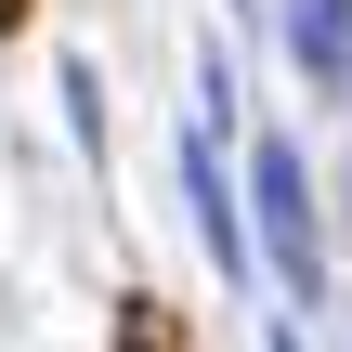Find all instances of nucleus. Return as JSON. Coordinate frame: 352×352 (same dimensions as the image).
I'll use <instances>...</instances> for the list:
<instances>
[{
    "label": "nucleus",
    "mask_w": 352,
    "mask_h": 352,
    "mask_svg": "<svg viewBox=\"0 0 352 352\" xmlns=\"http://www.w3.org/2000/svg\"><path fill=\"white\" fill-rule=\"evenodd\" d=\"M248 209H261V248H274V274L314 300V287H327V248H314V170H300L287 144H261V170H248Z\"/></svg>",
    "instance_id": "obj_1"
},
{
    "label": "nucleus",
    "mask_w": 352,
    "mask_h": 352,
    "mask_svg": "<svg viewBox=\"0 0 352 352\" xmlns=\"http://www.w3.org/2000/svg\"><path fill=\"white\" fill-rule=\"evenodd\" d=\"M183 183H196V235H209V261H222V274H248V209L222 196V131H209V118L183 131Z\"/></svg>",
    "instance_id": "obj_2"
},
{
    "label": "nucleus",
    "mask_w": 352,
    "mask_h": 352,
    "mask_svg": "<svg viewBox=\"0 0 352 352\" xmlns=\"http://www.w3.org/2000/svg\"><path fill=\"white\" fill-rule=\"evenodd\" d=\"M274 26H287V65H300V91H352V0H287Z\"/></svg>",
    "instance_id": "obj_3"
},
{
    "label": "nucleus",
    "mask_w": 352,
    "mask_h": 352,
    "mask_svg": "<svg viewBox=\"0 0 352 352\" xmlns=\"http://www.w3.org/2000/svg\"><path fill=\"white\" fill-rule=\"evenodd\" d=\"M118 352H183V327H170L157 300H131V327H118Z\"/></svg>",
    "instance_id": "obj_4"
},
{
    "label": "nucleus",
    "mask_w": 352,
    "mask_h": 352,
    "mask_svg": "<svg viewBox=\"0 0 352 352\" xmlns=\"http://www.w3.org/2000/svg\"><path fill=\"white\" fill-rule=\"evenodd\" d=\"M0 26H26V0H0Z\"/></svg>",
    "instance_id": "obj_5"
},
{
    "label": "nucleus",
    "mask_w": 352,
    "mask_h": 352,
    "mask_svg": "<svg viewBox=\"0 0 352 352\" xmlns=\"http://www.w3.org/2000/svg\"><path fill=\"white\" fill-rule=\"evenodd\" d=\"M274 352H300V340H274Z\"/></svg>",
    "instance_id": "obj_6"
}]
</instances>
